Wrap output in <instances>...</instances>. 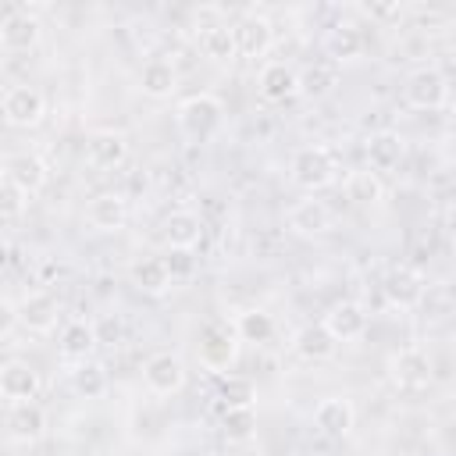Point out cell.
Wrapping results in <instances>:
<instances>
[{"label":"cell","instance_id":"cell-1","mask_svg":"<svg viewBox=\"0 0 456 456\" xmlns=\"http://www.w3.org/2000/svg\"><path fill=\"white\" fill-rule=\"evenodd\" d=\"M289 178H292L299 189H306L310 196L321 192V189H328V185L338 178V157H335V150L324 146V142L299 146V150L292 153V160H289Z\"/></svg>","mask_w":456,"mask_h":456},{"label":"cell","instance_id":"cell-2","mask_svg":"<svg viewBox=\"0 0 456 456\" xmlns=\"http://www.w3.org/2000/svg\"><path fill=\"white\" fill-rule=\"evenodd\" d=\"M224 125V103L214 93H196L178 103V128L189 142H207Z\"/></svg>","mask_w":456,"mask_h":456},{"label":"cell","instance_id":"cell-3","mask_svg":"<svg viewBox=\"0 0 456 456\" xmlns=\"http://www.w3.org/2000/svg\"><path fill=\"white\" fill-rule=\"evenodd\" d=\"M403 96L413 110H442L449 103V78L435 64H420L406 75Z\"/></svg>","mask_w":456,"mask_h":456},{"label":"cell","instance_id":"cell-4","mask_svg":"<svg viewBox=\"0 0 456 456\" xmlns=\"http://www.w3.org/2000/svg\"><path fill=\"white\" fill-rule=\"evenodd\" d=\"M388 378L399 392H424L435 381L431 356L420 346H403L399 353L388 356Z\"/></svg>","mask_w":456,"mask_h":456},{"label":"cell","instance_id":"cell-5","mask_svg":"<svg viewBox=\"0 0 456 456\" xmlns=\"http://www.w3.org/2000/svg\"><path fill=\"white\" fill-rule=\"evenodd\" d=\"M4 121L14 128H36L46 118V96L36 86H7L0 100Z\"/></svg>","mask_w":456,"mask_h":456},{"label":"cell","instance_id":"cell-6","mask_svg":"<svg viewBox=\"0 0 456 456\" xmlns=\"http://www.w3.org/2000/svg\"><path fill=\"white\" fill-rule=\"evenodd\" d=\"M239 331H235V321H210L203 324L200 331V360L210 367V370H224L235 353H239Z\"/></svg>","mask_w":456,"mask_h":456},{"label":"cell","instance_id":"cell-7","mask_svg":"<svg viewBox=\"0 0 456 456\" xmlns=\"http://www.w3.org/2000/svg\"><path fill=\"white\" fill-rule=\"evenodd\" d=\"M185 360L178 356V353H171V349H164V353H153L146 363H142V381H146V388L153 392V395H175V392H182V385H185Z\"/></svg>","mask_w":456,"mask_h":456},{"label":"cell","instance_id":"cell-8","mask_svg":"<svg viewBox=\"0 0 456 456\" xmlns=\"http://www.w3.org/2000/svg\"><path fill=\"white\" fill-rule=\"evenodd\" d=\"M4 428H7V442L14 445H36L50 420H46V410L39 403H11L7 413H4Z\"/></svg>","mask_w":456,"mask_h":456},{"label":"cell","instance_id":"cell-9","mask_svg":"<svg viewBox=\"0 0 456 456\" xmlns=\"http://www.w3.org/2000/svg\"><path fill=\"white\" fill-rule=\"evenodd\" d=\"M14 310H18V324H21L25 331H32V335L53 331V328H57V317H61V303H57V296L46 292V289L25 292Z\"/></svg>","mask_w":456,"mask_h":456},{"label":"cell","instance_id":"cell-10","mask_svg":"<svg viewBox=\"0 0 456 456\" xmlns=\"http://www.w3.org/2000/svg\"><path fill=\"white\" fill-rule=\"evenodd\" d=\"M86 164L96 167V171H114L128 160V139L114 128H100V132H89L86 135V150H82Z\"/></svg>","mask_w":456,"mask_h":456},{"label":"cell","instance_id":"cell-11","mask_svg":"<svg viewBox=\"0 0 456 456\" xmlns=\"http://www.w3.org/2000/svg\"><path fill=\"white\" fill-rule=\"evenodd\" d=\"M4 178L14 182L25 196H36V192L46 185L50 167H46V160H43L39 153L18 150V153H7V157H4Z\"/></svg>","mask_w":456,"mask_h":456},{"label":"cell","instance_id":"cell-12","mask_svg":"<svg viewBox=\"0 0 456 456\" xmlns=\"http://www.w3.org/2000/svg\"><path fill=\"white\" fill-rule=\"evenodd\" d=\"M285 221H289V228H292L296 235H303V239H317V235H328V232L335 228L331 207H328L324 200H317V196H306V200L292 203L289 214H285Z\"/></svg>","mask_w":456,"mask_h":456},{"label":"cell","instance_id":"cell-13","mask_svg":"<svg viewBox=\"0 0 456 456\" xmlns=\"http://www.w3.org/2000/svg\"><path fill=\"white\" fill-rule=\"evenodd\" d=\"M232 32H235V46L242 57H264L274 43V25L260 11H246L242 18H235Z\"/></svg>","mask_w":456,"mask_h":456},{"label":"cell","instance_id":"cell-14","mask_svg":"<svg viewBox=\"0 0 456 456\" xmlns=\"http://www.w3.org/2000/svg\"><path fill=\"white\" fill-rule=\"evenodd\" d=\"M39 36H43V25L28 7H11L0 21V46L11 50V53L32 50L39 43Z\"/></svg>","mask_w":456,"mask_h":456},{"label":"cell","instance_id":"cell-15","mask_svg":"<svg viewBox=\"0 0 456 456\" xmlns=\"http://www.w3.org/2000/svg\"><path fill=\"white\" fill-rule=\"evenodd\" d=\"M381 292H385V299L392 306L410 310V306H417L424 299V274L417 267H410V264H395V267H388V274L381 281Z\"/></svg>","mask_w":456,"mask_h":456},{"label":"cell","instance_id":"cell-16","mask_svg":"<svg viewBox=\"0 0 456 456\" xmlns=\"http://www.w3.org/2000/svg\"><path fill=\"white\" fill-rule=\"evenodd\" d=\"M100 346V335H96V324L93 321H68L64 328H61V335H57V356L64 360V363H89V356H93V349Z\"/></svg>","mask_w":456,"mask_h":456},{"label":"cell","instance_id":"cell-17","mask_svg":"<svg viewBox=\"0 0 456 456\" xmlns=\"http://www.w3.org/2000/svg\"><path fill=\"white\" fill-rule=\"evenodd\" d=\"M43 381H39V370L25 360H7L0 367V395L11 403H36Z\"/></svg>","mask_w":456,"mask_h":456},{"label":"cell","instance_id":"cell-18","mask_svg":"<svg viewBox=\"0 0 456 456\" xmlns=\"http://www.w3.org/2000/svg\"><path fill=\"white\" fill-rule=\"evenodd\" d=\"M363 50H367V36L356 21H335L324 32V53L335 64H353L363 57Z\"/></svg>","mask_w":456,"mask_h":456},{"label":"cell","instance_id":"cell-19","mask_svg":"<svg viewBox=\"0 0 456 456\" xmlns=\"http://www.w3.org/2000/svg\"><path fill=\"white\" fill-rule=\"evenodd\" d=\"M256 89L267 103H285V100L299 96V71L289 68L285 61H267L256 75Z\"/></svg>","mask_w":456,"mask_h":456},{"label":"cell","instance_id":"cell-20","mask_svg":"<svg viewBox=\"0 0 456 456\" xmlns=\"http://www.w3.org/2000/svg\"><path fill=\"white\" fill-rule=\"evenodd\" d=\"M353 424H356V410H353V403H349L346 395H328V399H321L317 410H314V428H317L321 435H328V438L349 435Z\"/></svg>","mask_w":456,"mask_h":456},{"label":"cell","instance_id":"cell-21","mask_svg":"<svg viewBox=\"0 0 456 456\" xmlns=\"http://www.w3.org/2000/svg\"><path fill=\"white\" fill-rule=\"evenodd\" d=\"M86 221H89L96 232H118V228H125V221H128V200H125L121 192H100V196L89 200Z\"/></svg>","mask_w":456,"mask_h":456},{"label":"cell","instance_id":"cell-22","mask_svg":"<svg viewBox=\"0 0 456 456\" xmlns=\"http://www.w3.org/2000/svg\"><path fill=\"white\" fill-rule=\"evenodd\" d=\"M324 328L338 338V342H353L367 331V310L356 299H342L324 314Z\"/></svg>","mask_w":456,"mask_h":456},{"label":"cell","instance_id":"cell-23","mask_svg":"<svg viewBox=\"0 0 456 456\" xmlns=\"http://www.w3.org/2000/svg\"><path fill=\"white\" fill-rule=\"evenodd\" d=\"M160 235L171 249H192L203 239V217L196 210H171L160 224Z\"/></svg>","mask_w":456,"mask_h":456},{"label":"cell","instance_id":"cell-24","mask_svg":"<svg viewBox=\"0 0 456 456\" xmlns=\"http://www.w3.org/2000/svg\"><path fill=\"white\" fill-rule=\"evenodd\" d=\"M292 349H296L303 360H310V363H324V360H331V356H335L338 338L324 328V321H317V324H303V328L296 331Z\"/></svg>","mask_w":456,"mask_h":456},{"label":"cell","instance_id":"cell-25","mask_svg":"<svg viewBox=\"0 0 456 456\" xmlns=\"http://www.w3.org/2000/svg\"><path fill=\"white\" fill-rule=\"evenodd\" d=\"M139 89H142V96H150V100H167V96L178 89V71H175V64L164 61V57H150V61L139 68Z\"/></svg>","mask_w":456,"mask_h":456},{"label":"cell","instance_id":"cell-26","mask_svg":"<svg viewBox=\"0 0 456 456\" xmlns=\"http://www.w3.org/2000/svg\"><path fill=\"white\" fill-rule=\"evenodd\" d=\"M406 157V139L399 132H374L367 139V164L370 171H395Z\"/></svg>","mask_w":456,"mask_h":456},{"label":"cell","instance_id":"cell-27","mask_svg":"<svg viewBox=\"0 0 456 456\" xmlns=\"http://www.w3.org/2000/svg\"><path fill=\"white\" fill-rule=\"evenodd\" d=\"M128 278H132V285L139 289V292H146V296H160V292H167L171 289V271H167V264H164V256H139L132 267H128Z\"/></svg>","mask_w":456,"mask_h":456},{"label":"cell","instance_id":"cell-28","mask_svg":"<svg viewBox=\"0 0 456 456\" xmlns=\"http://www.w3.org/2000/svg\"><path fill=\"white\" fill-rule=\"evenodd\" d=\"M200 50H203V57H207V61H214V64L232 61V57L239 53L232 25H228V21H214V25L200 28Z\"/></svg>","mask_w":456,"mask_h":456},{"label":"cell","instance_id":"cell-29","mask_svg":"<svg viewBox=\"0 0 456 456\" xmlns=\"http://www.w3.org/2000/svg\"><path fill=\"white\" fill-rule=\"evenodd\" d=\"M338 86V64L335 61H314L299 71V96L321 100Z\"/></svg>","mask_w":456,"mask_h":456},{"label":"cell","instance_id":"cell-30","mask_svg":"<svg viewBox=\"0 0 456 456\" xmlns=\"http://www.w3.org/2000/svg\"><path fill=\"white\" fill-rule=\"evenodd\" d=\"M342 192H346V200L356 203V207H378V203L385 200V185H381V178H378L370 167L349 171L346 182H342Z\"/></svg>","mask_w":456,"mask_h":456},{"label":"cell","instance_id":"cell-31","mask_svg":"<svg viewBox=\"0 0 456 456\" xmlns=\"http://www.w3.org/2000/svg\"><path fill=\"white\" fill-rule=\"evenodd\" d=\"M235 331H239V338L242 342H253V346H267L271 338H274V317L267 314V310H242L239 317H235Z\"/></svg>","mask_w":456,"mask_h":456},{"label":"cell","instance_id":"cell-32","mask_svg":"<svg viewBox=\"0 0 456 456\" xmlns=\"http://www.w3.org/2000/svg\"><path fill=\"white\" fill-rule=\"evenodd\" d=\"M217 399H221V410H246L256 403V385L242 374H224L217 381Z\"/></svg>","mask_w":456,"mask_h":456},{"label":"cell","instance_id":"cell-33","mask_svg":"<svg viewBox=\"0 0 456 456\" xmlns=\"http://www.w3.org/2000/svg\"><path fill=\"white\" fill-rule=\"evenodd\" d=\"M71 385H75V392H78L82 399H100V395L107 392V370H103L96 360L78 363V367L71 370Z\"/></svg>","mask_w":456,"mask_h":456},{"label":"cell","instance_id":"cell-34","mask_svg":"<svg viewBox=\"0 0 456 456\" xmlns=\"http://www.w3.org/2000/svg\"><path fill=\"white\" fill-rule=\"evenodd\" d=\"M221 435L228 442H235V445L249 442L256 435V413H253V406H246V410H224L221 413Z\"/></svg>","mask_w":456,"mask_h":456},{"label":"cell","instance_id":"cell-35","mask_svg":"<svg viewBox=\"0 0 456 456\" xmlns=\"http://www.w3.org/2000/svg\"><path fill=\"white\" fill-rule=\"evenodd\" d=\"M25 207H28V196H25L14 182L0 178V214H4V224H7V228L18 224V217L25 214Z\"/></svg>","mask_w":456,"mask_h":456},{"label":"cell","instance_id":"cell-36","mask_svg":"<svg viewBox=\"0 0 456 456\" xmlns=\"http://www.w3.org/2000/svg\"><path fill=\"white\" fill-rule=\"evenodd\" d=\"M164 264H167L171 278H192V271H196V256H192V249H171V253L164 256Z\"/></svg>","mask_w":456,"mask_h":456},{"label":"cell","instance_id":"cell-37","mask_svg":"<svg viewBox=\"0 0 456 456\" xmlns=\"http://www.w3.org/2000/svg\"><path fill=\"white\" fill-rule=\"evenodd\" d=\"M360 11L374 21H392V18H403V4H360Z\"/></svg>","mask_w":456,"mask_h":456},{"label":"cell","instance_id":"cell-38","mask_svg":"<svg viewBox=\"0 0 456 456\" xmlns=\"http://www.w3.org/2000/svg\"><path fill=\"white\" fill-rule=\"evenodd\" d=\"M452 353H456V328H452Z\"/></svg>","mask_w":456,"mask_h":456},{"label":"cell","instance_id":"cell-39","mask_svg":"<svg viewBox=\"0 0 456 456\" xmlns=\"http://www.w3.org/2000/svg\"><path fill=\"white\" fill-rule=\"evenodd\" d=\"M200 456H217V452H200Z\"/></svg>","mask_w":456,"mask_h":456}]
</instances>
